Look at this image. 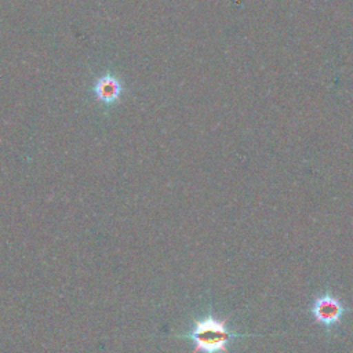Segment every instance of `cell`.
<instances>
[{
	"mask_svg": "<svg viewBox=\"0 0 353 353\" xmlns=\"http://www.w3.org/2000/svg\"><path fill=\"white\" fill-rule=\"evenodd\" d=\"M248 336L251 335L233 331L228 321L216 317L212 310L196 317L188 332L178 335L194 345L192 353H230L229 346L234 339Z\"/></svg>",
	"mask_w": 353,
	"mask_h": 353,
	"instance_id": "1",
	"label": "cell"
},
{
	"mask_svg": "<svg viewBox=\"0 0 353 353\" xmlns=\"http://www.w3.org/2000/svg\"><path fill=\"white\" fill-rule=\"evenodd\" d=\"M94 91H95L97 98L101 102L112 103L120 97L121 85H120V81L114 76L105 74L97 80Z\"/></svg>",
	"mask_w": 353,
	"mask_h": 353,
	"instance_id": "3",
	"label": "cell"
},
{
	"mask_svg": "<svg viewBox=\"0 0 353 353\" xmlns=\"http://www.w3.org/2000/svg\"><path fill=\"white\" fill-rule=\"evenodd\" d=\"M310 314L313 320L323 325L327 332L335 330L350 312V309L331 291H323L317 294L310 303Z\"/></svg>",
	"mask_w": 353,
	"mask_h": 353,
	"instance_id": "2",
	"label": "cell"
}]
</instances>
